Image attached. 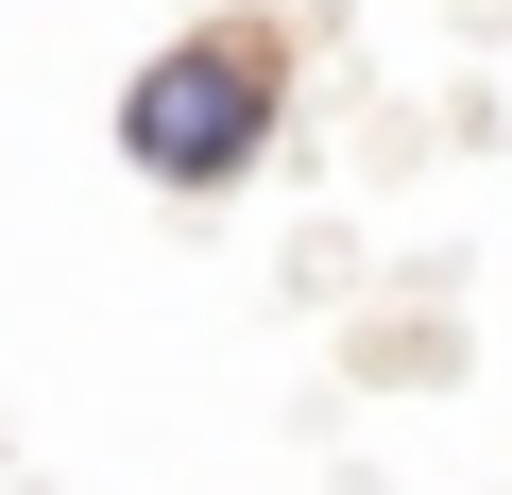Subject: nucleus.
Instances as JSON below:
<instances>
[{
	"label": "nucleus",
	"instance_id": "nucleus-1",
	"mask_svg": "<svg viewBox=\"0 0 512 495\" xmlns=\"http://www.w3.org/2000/svg\"><path fill=\"white\" fill-rule=\"evenodd\" d=\"M120 154L154 188H239L256 154H274V35H171L137 86H120Z\"/></svg>",
	"mask_w": 512,
	"mask_h": 495
}]
</instances>
